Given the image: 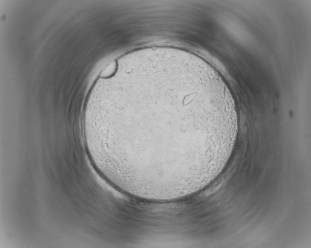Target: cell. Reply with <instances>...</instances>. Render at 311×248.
Listing matches in <instances>:
<instances>
[{
  "instance_id": "cell-1",
  "label": "cell",
  "mask_w": 311,
  "mask_h": 248,
  "mask_svg": "<svg viewBox=\"0 0 311 248\" xmlns=\"http://www.w3.org/2000/svg\"><path fill=\"white\" fill-rule=\"evenodd\" d=\"M101 167L155 191L190 187L228 162L238 114L219 74L190 53L148 51L104 80L91 122Z\"/></svg>"
},
{
  "instance_id": "cell-2",
  "label": "cell",
  "mask_w": 311,
  "mask_h": 248,
  "mask_svg": "<svg viewBox=\"0 0 311 248\" xmlns=\"http://www.w3.org/2000/svg\"><path fill=\"white\" fill-rule=\"evenodd\" d=\"M117 67L118 61H113L101 72L100 74V78H107L111 77L115 73Z\"/></svg>"
}]
</instances>
